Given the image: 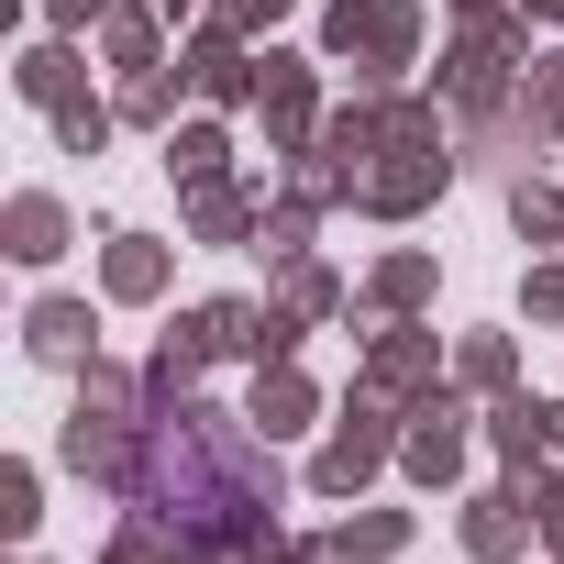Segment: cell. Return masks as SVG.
Here are the masks:
<instances>
[{
    "label": "cell",
    "mask_w": 564,
    "mask_h": 564,
    "mask_svg": "<svg viewBox=\"0 0 564 564\" xmlns=\"http://www.w3.org/2000/svg\"><path fill=\"white\" fill-rule=\"evenodd\" d=\"M276 443L254 432V410H210V399H155L144 410V465L122 487V509H155L221 553H243L254 531H276Z\"/></svg>",
    "instance_id": "obj_1"
},
{
    "label": "cell",
    "mask_w": 564,
    "mask_h": 564,
    "mask_svg": "<svg viewBox=\"0 0 564 564\" xmlns=\"http://www.w3.org/2000/svg\"><path fill=\"white\" fill-rule=\"evenodd\" d=\"M144 377H122V366H78V410H67V432H56V454H67V476H89V487H133V465H144Z\"/></svg>",
    "instance_id": "obj_2"
},
{
    "label": "cell",
    "mask_w": 564,
    "mask_h": 564,
    "mask_svg": "<svg viewBox=\"0 0 564 564\" xmlns=\"http://www.w3.org/2000/svg\"><path fill=\"white\" fill-rule=\"evenodd\" d=\"M520 78H531V12H520V0L487 12V23H465L443 45V111L454 122H498L520 100Z\"/></svg>",
    "instance_id": "obj_3"
},
{
    "label": "cell",
    "mask_w": 564,
    "mask_h": 564,
    "mask_svg": "<svg viewBox=\"0 0 564 564\" xmlns=\"http://www.w3.org/2000/svg\"><path fill=\"white\" fill-rule=\"evenodd\" d=\"M399 432H410V399H388L377 377H355V399H344V421H333V443L311 454V498H366L388 465H399Z\"/></svg>",
    "instance_id": "obj_4"
},
{
    "label": "cell",
    "mask_w": 564,
    "mask_h": 564,
    "mask_svg": "<svg viewBox=\"0 0 564 564\" xmlns=\"http://www.w3.org/2000/svg\"><path fill=\"white\" fill-rule=\"evenodd\" d=\"M322 56L355 67L366 89H399V67H421V0H333Z\"/></svg>",
    "instance_id": "obj_5"
},
{
    "label": "cell",
    "mask_w": 564,
    "mask_h": 564,
    "mask_svg": "<svg viewBox=\"0 0 564 564\" xmlns=\"http://www.w3.org/2000/svg\"><path fill=\"white\" fill-rule=\"evenodd\" d=\"M443 188H454V155H443V144H388V155L366 166L355 210H377V221H421Z\"/></svg>",
    "instance_id": "obj_6"
},
{
    "label": "cell",
    "mask_w": 564,
    "mask_h": 564,
    "mask_svg": "<svg viewBox=\"0 0 564 564\" xmlns=\"http://www.w3.org/2000/svg\"><path fill=\"white\" fill-rule=\"evenodd\" d=\"M254 111H265V144L300 166V155L322 144V67H311V56H276V45H265V89H254Z\"/></svg>",
    "instance_id": "obj_7"
},
{
    "label": "cell",
    "mask_w": 564,
    "mask_h": 564,
    "mask_svg": "<svg viewBox=\"0 0 564 564\" xmlns=\"http://www.w3.org/2000/svg\"><path fill=\"white\" fill-rule=\"evenodd\" d=\"M399 476L432 487V498L465 476V399H454V388H432V399L410 410V432H399Z\"/></svg>",
    "instance_id": "obj_8"
},
{
    "label": "cell",
    "mask_w": 564,
    "mask_h": 564,
    "mask_svg": "<svg viewBox=\"0 0 564 564\" xmlns=\"http://www.w3.org/2000/svg\"><path fill=\"white\" fill-rule=\"evenodd\" d=\"M454 531H465V553H476V564H520V553L542 542V509H531V476H509V487H476Z\"/></svg>",
    "instance_id": "obj_9"
},
{
    "label": "cell",
    "mask_w": 564,
    "mask_h": 564,
    "mask_svg": "<svg viewBox=\"0 0 564 564\" xmlns=\"http://www.w3.org/2000/svg\"><path fill=\"white\" fill-rule=\"evenodd\" d=\"M177 67H188V89H199V100H210V111H243V100H254V89H265V56H254V45H243V34H221V23H199V34H188V56H177Z\"/></svg>",
    "instance_id": "obj_10"
},
{
    "label": "cell",
    "mask_w": 564,
    "mask_h": 564,
    "mask_svg": "<svg viewBox=\"0 0 564 564\" xmlns=\"http://www.w3.org/2000/svg\"><path fill=\"white\" fill-rule=\"evenodd\" d=\"M366 377H377L388 399H410V410H421V399L443 388V333H421V322H388V333L366 344Z\"/></svg>",
    "instance_id": "obj_11"
},
{
    "label": "cell",
    "mask_w": 564,
    "mask_h": 564,
    "mask_svg": "<svg viewBox=\"0 0 564 564\" xmlns=\"http://www.w3.org/2000/svg\"><path fill=\"white\" fill-rule=\"evenodd\" d=\"M23 355H34V366H89V355H100V311L67 300V289H45V300L23 311Z\"/></svg>",
    "instance_id": "obj_12"
},
{
    "label": "cell",
    "mask_w": 564,
    "mask_h": 564,
    "mask_svg": "<svg viewBox=\"0 0 564 564\" xmlns=\"http://www.w3.org/2000/svg\"><path fill=\"white\" fill-rule=\"evenodd\" d=\"M166 276H177V254H166L155 232H111V243H100V300L144 311V300H166Z\"/></svg>",
    "instance_id": "obj_13"
},
{
    "label": "cell",
    "mask_w": 564,
    "mask_h": 564,
    "mask_svg": "<svg viewBox=\"0 0 564 564\" xmlns=\"http://www.w3.org/2000/svg\"><path fill=\"white\" fill-rule=\"evenodd\" d=\"M100 564H232V553L199 542V531H177V520H155V509H122V531H111Z\"/></svg>",
    "instance_id": "obj_14"
},
{
    "label": "cell",
    "mask_w": 564,
    "mask_h": 564,
    "mask_svg": "<svg viewBox=\"0 0 564 564\" xmlns=\"http://www.w3.org/2000/svg\"><path fill=\"white\" fill-rule=\"evenodd\" d=\"M243 410H254V432H265V443H289V432H311V421H322V388L300 377V355H276V366H254V399H243Z\"/></svg>",
    "instance_id": "obj_15"
},
{
    "label": "cell",
    "mask_w": 564,
    "mask_h": 564,
    "mask_svg": "<svg viewBox=\"0 0 564 564\" xmlns=\"http://www.w3.org/2000/svg\"><path fill=\"white\" fill-rule=\"evenodd\" d=\"M254 232H265V188H243V177L188 188V243H254Z\"/></svg>",
    "instance_id": "obj_16"
},
{
    "label": "cell",
    "mask_w": 564,
    "mask_h": 564,
    "mask_svg": "<svg viewBox=\"0 0 564 564\" xmlns=\"http://www.w3.org/2000/svg\"><path fill=\"white\" fill-rule=\"evenodd\" d=\"M0 254H12V265H56L67 254V199L56 188H23L12 210H0Z\"/></svg>",
    "instance_id": "obj_17"
},
{
    "label": "cell",
    "mask_w": 564,
    "mask_h": 564,
    "mask_svg": "<svg viewBox=\"0 0 564 564\" xmlns=\"http://www.w3.org/2000/svg\"><path fill=\"white\" fill-rule=\"evenodd\" d=\"M432 289H443V265L410 243V254H377V276H366V311H377V322H421V311H432Z\"/></svg>",
    "instance_id": "obj_18"
},
{
    "label": "cell",
    "mask_w": 564,
    "mask_h": 564,
    "mask_svg": "<svg viewBox=\"0 0 564 564\" xmlns=\"http://www.w3.org/2000/svg\"><path fill=\"white\" fill-rule=\"evenodd\" d=\"M221 355L199 344V322H166L155 333V355H144V399H199V377H210Z\"/></svg>",
    "instance_id": "obj_19"
},
{
    "label": "cell",
    "mask_w": 564,
    "mask_h": 564,
    "mask_svg": "<svg viewBox=\"0 0 564 564\" xmlns=\"http://www.w3.org/2000/svg\"><path fill=\"white\" fill-rule=\"evenodd\" d=\"M487 443H498V465H509V476H542V454H553V432H542V399H531V388L487 399Z\"/></svg>",
    "instance_id": "obj_20"
},
{
    "label": "cell",
    "mask_w": 564,
    "mask_h": 564,
    "mask_svg": "<svg viewBox=\"0 0 564 564\" xmlns=\"http://www.w3.org/2000/svg\"><path fill=\"white\" fill-rule=\"evenodd\" d=\"M12 89H23L34 111H67V100L89 89V78H78V45H67V34H45V45H23V56H12Z\"/></svg>",
    "instance_id": "obj_21"
},
{
    "label": "cell",
    "mask_w": 564,
    "mask_h": 564,
    "mask_svg": "<svg viewBox=\"0 0 564 564\" xmlns=\"http://www.w3.org/2000/svg\"><path fill=\"white\" fill-rule=\"evenodd\" d=\"M322 553H333V564H399V553H410V509H355V520L322 531Z\"/></svg>",
    "instance_id": "obj_22"
},
{
    "label": "cell",
    "mask_w": 564,
    "mask_h": 564,
    "mask_svg": "<svg viewBox=\"0 0 564 564\" xmlns=\"http://www.w3.org/2000/svg\"><path fill=\"white\" fill-rule=\"evenodd\" d=\"M177 89H188V67H133V78L111 89V111H122L133 133H177Z\"/></svg>",
    "instance_id": "obj_23"
},
{
    "label": "cell",
    "mask_w": 564,
    "mask_h": 564,
    "mask_svg": "<svg viewBox=\"0 0 564 564\" xmlns=\"http://www.w3.org/2000/svg\"><path fill=\"white\" fill-rule=\"evenodd\" d=\"M155 45H166V12H155V0H111V23H100V56L133 78V67H155Z\"/></svg>",
    "instance_id": "obj_24"
},
{
    "label": "cell",
    "mask_w": 564,
    "mask_h": 564,
    "mask_svg": "<svg viewBox=\"0 0 564 564\" xmlns=\"http://www.w3.org/2000/svg\"><path fill=\"white\" fill-rule=\"evenodd\" d=\"M166 177H177V188L232 177V133H221V122H177V133H166Z\"/></svg>",
    "instance_id": "obj_25"
},
{
    "label": "cell",
    "mask_w": 564,
    "mask_h": 564,
    "mask_svg": "<svg viewBox=\"0 0 564 564\" xmlns=\"http://www.w3.org/2000/svg\"><path fill=\"white\" fill-rule=\"evenodd\" d=\"M322 210H333V199L289 177V199H265V232H254V254H276V265H289V254H311V221H322Z\"/></svg>",
    "instance_id": "obj_26"
},
{
    "label": "cell",
    "mask_w": 564,
    "mask_h": 564,
    "mask_svg": "<svg viewBox=\"0 0 564 564\" xmlns=\"http://www.w3.org/2000/svg\"><path fill=\"white\" fill-rule=\"evenodd\" d=\"M276 311H300V322H333V311H344V276H333L322 254H289V265H276Z\"/></svg>",
    "instance_id": "obj_27"
},
{
    "label": "cell",
    "mask_w": 564,
    "mask_h": 564,
    "mask_svg": "<svg viewBox=\"0 0 564 564\" xmlns=\"http://www.w3.org/2000/svg\"><path fill=\"white\" fill-rule=\"evenodd\" d=\"M454 388H476V399H509V388H520V355H509V333H465V344H454Z\"/></svg>",
    "instance_id": "obj_28"
},
{
    "label": "cell",
    "mask_w": 564,
    "mask_h": 564,
    "mask_svg": "<svg viewBox=\"0 0 564 564\" xmlns=\"http://www.w3.org/2000/svg\"><path fill=\"white\" fill-rule=\"evenodd\" d=\"M509 221H520V243H564V188L509 177Z\"/></svg>",
    "instance_id": "obj_29"
},
{
    "label": "cell",
    "mask_w": 564,
    "mask_h": 564,
    "mask_svg": "<svg viewBox=\"0 0 564 564\" xmlns=\"http://www.w3.org/2000/svg\"><path fill=\"white\" fill-rule=\"evenodd\" d=\"M111 133H122V111H111V100H89V89H78V100L56 111V144H67V155H100Z\"/></svg>",
    "instance_id": "obj_30"
},
{
    "label": "cell",
    "mask_w": 564,
    "mask_h": 564,
    "mask_svg": "<svg viewBox=\"0 0 564 564\" xmlns=\"http://www.w3.org/2000/svg\"><path fill=\"white\" fill-rule=\"evenodd\" d=\"M34 520H45V476H34V465H0V531L23 542Z\"/></svg>",
    "instance_id": "obj_31"
},
{
    "label": "cell",
    "mask_w": 564,
    "mask_h": 564,
    "mask_svg": "<svg viewBox=\"0 0 564 564\" xmlns=\"http://www.w3.org/2000/svg\"><path fill=\"white\" fill-rule=\"evenodd\" d=\"M520 100H531V111H542V133L564 144V45H553V56H531V78H520Z\"/></svg>",
    "instance_id": "obj_32"
},
{
    "label": "cell",
    "mask_w": 564,
    "mask_h": 564,
    "mask_svg": "<svg viewBox=\"0 0 564 564\" xmlns=\"http://www.w3.org/2000/svg\"><path fill=\"white\" fill-rule=\"evenodd\" d=\"M289 12H300V0H210V23H221V34H243V45H254L265 23H289Z\"/></svg>",
    "instance_id": "obj_33"
},
{
    "label": "cell",
    "mask_w": 564,
    "mask_h": 564,
    "mask_svg": "<svg viewBox=\"0 0 564 564\" xmlns=\"http://www.w3.org/2000/svg\"><path fill=\"white\" fill-rule=\"evenodd\" d=\"M232 564H333V553H322V531H311V542H289V531H254Z\"/></svg>",
    "instance_id": "obj_34"
},
{
    "label": "cell",
    "mask_w": 564,
    "mask_h": 564,
    "mask_svg": "<svg viewBox=\"0 0 564 564\" xmlns=\"http://www.w3.org/2000/svg\"><path fill=\"white\" fill-rule=\"evenodd\" d=\"M531 509H542V542H553V564H564V476H531Z\"/></svg>",
    "instance_id": "obj_35"
},
{
    "label": "cell",
    "mask_w": 564,
    "mask_h": 564,
    "mask_svg": "<svg viewBox=\"0 0 564 564\" xmlns=\"http://www.w3.org/2000/svg\"><path fill=\"white\" fill-rule=\"evenodd\" d=\"M45 23H56V34H100V23H111V0H45Z\"/></svg>",
    "instance_id": "obj_36"
},
{
    "label": "cell",
    "mask_w": 564,
    "mask_h": 564,
    "mask_svg": "<svg viewBox=\"0 0 564 564\" xmlns=\"http://www.w3.org/2000/svg\"><path fill=\"white\" fill-rule=\"evenodd\" d=\"M520 300H531V322H564V265H531Z\"/></svg>",
    "instance_id": "obj_37"
},
{
    "label": "cell",
    "mask_w": 564,
    "mask_h": 564,
    "mask_svg": "<svg viewBox=\"0 0 564 564\" xmlns=\"http://www.w3.org/2000/svg\"><path fill=\"white\" fill-rule=\"evenodd\" d=\"M542 432H553V454H564V399H542Z\"/></svg>",
    "instance_id": "obj_38"
},
{
    "label": "cell",
    "mask_w": 564,
    "mask_h": 564,
    "mask_svg": "<svg viewBox=\"0 0 564 564\" xmlns=\"http://www.w3.org/2000/svg\"><path fill=\"white\" fill-rule=\"evenodd\" d=\"M155 12H166V23H188V12H199V0H155Z\"/></svg>",
    "instance_id": "obj_39"
},
{
    "label": "cell",
    "mask_w": 564,
    "mask_h": 564,
    "mask_svg": "<svg viewBox=\"0 0 564 564\" xmlns=\"http://www.w3.org/2000/svg\"><path fill=\"white\" fill-rule=\"evenodd\" d=\"M454 12H465V23H487V12H498V0H454Z\"/></svg>",
    "instance_id": "obj_40"
},
{
    "label": "cell",
    "mask_w": 564,
    "mask_h": 564,
    "mask_svg": "<svg viewBox=\"0 0 564 564\" xmlns=\"http://www.w3.org/2000/svg\"><path fill=\"white\" fill-rule=\"evenodd\" d=\"M520 12H542V23H564V0H520Z\"/></svg>",
    "instance_id": "obj_41"
}]
</instances>
